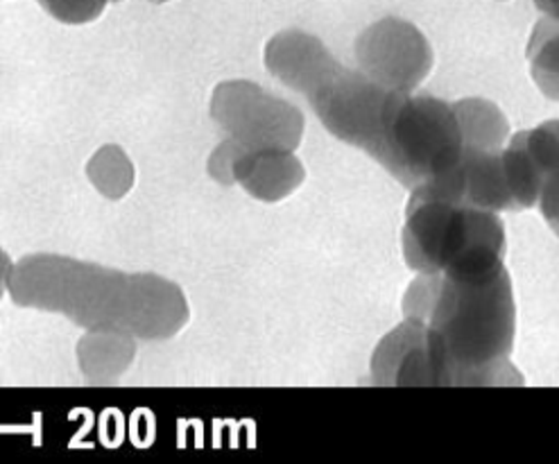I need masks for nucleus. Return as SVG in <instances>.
Instances as JSON below:
<instances>
[{
    "instance_id": "19",
    "label": "nucleus",
    "mask_w": 559,
    "mask_h": 464,
    "mask_svg": "<svg viewBox=\"0 0 559 464\" xmlns=\"http://www.w3.org/2000/svg\"><path fill=\"white\" fill-rule=\"evenodd\" d=\"M150 3H168V0H150Z\"/></svg>"
},
{
    "instance_id": "16",
    "label": "nucleus",
    "mask_w": 559,
    "mask_h": 464,
    "mask_svg": "<svg viewBox=\"0 0 559 464\" xmlns=\"http://www.w3.org/2000/svg\"><path fill=\"white\" fill-rule=\"evenodd\" d=\"M539 209L544 213L546 223L550 225V229L559 236V175L550 177L544 189H542V195H539Z\"/></svg>"
},
{
    "instance_id": "20",
    "label": "nucleus",
    "mask_w": 559,
    "mask_h": 464,
    "mask_svg": "<svg viewBox=\"0 0 559 464\" xmlns=\"http://www.w3.org/2000/svg\"><path fill=\"white\" fill-rule=\"evenodd\" d=\"M109 3H122V0H109Z\"/></svg>"
},
{
    "instance_id": "3",
    "label": "nucleus",
    "mask_w": 559,
    "mask_h": 464,
    "mask_svg": "<svg viewBox=\"0 0 559 464\" xmlns=\"http://www.w3.org/2000/svg\"><path fill=\"white\" fill-rule=\"evenodd\" d=\"M506 227L493 211L413 189L403 227V259L417 272L476 276L506 267Z\"/></svg>"
},
{
    "instance_id": "15",
    "label": "nucleus",
    "mask_w": 559,
    "mask_h": 464,
    "mask_svg": "<svg viewBox=\"0 0 559 464\" xmlns=\"http://www.w3.org/2000/svg\"><path fill=\"white\" fill-rule=\"evenodd\" d=\"M39 5L59 23L84 25L100 19L109 0H39Z\"/></svg>"
},
{
    "instance_id": "2",
    "label": "nucleus",
    "mask_w": 559,
    "mask_h": 464,
    "mask_svg": "<svg viewBox=\"0 0 559 464\" xmlns=\"http://www.w3.org/2000/svg\"><path fill=\"white\" fill-rule=\"evenodd\" d=\"M403 313L426 324L440 385H523L510 362L516 306L506 267L476 276L421 272Z\"/></svg>"
},
{
    "instance_id": "1",
    "label": "nucleus",
    "mask_w": 559,
    "mask_h": 464,
    "mask_svg": "<svg viewBox=\"0 0 559 464\" xmlns=\"http://www.w3.org/2000/svg\"><path fill=\"white\" fill-rule=\"evenodd\" d=\"M8 293L21 308L59 313L73 324L120 329L145 343L175 337L191 311L181 288L152 272H120L61 254H27L14 263Z\"/></svg>"
},
{
    "instance_id": "5",
    "label": "nucleus",
    "mask_w": 559,
    "mask_h": 464,
    "mask_svg": "<svg viewBox=\"0 0 559 464\" xmlns=\"http://www.w3.org/2000/svg\"><path fill=\"white\" fill-rule=\"evenodd\" d=\"M304 96L335 139L365 150L369 157H379L394 98L392 88L381 86L362 71H349L333 59L306 86Z\"/></svg>"
},
{
    "instance_id": "8",
    "label": "nucleus",
    "mask_w": 559,
    "mask_h": 464,
    "mask_svg": "<svg viewBox=\"0 0 559 464\" xmlns=\"http://www.w3.org/2000/svg\"><path fill=\"white\" fill-rule=\"evenodd\" d=\"M371 379L377 385L440 388V369L424 322L406 318V322L381 340L371 356Z\"/></svg>"
},
{
    "instance_id": "11",
    "label": "nucleus",
    "mask_w": 559,
    "mask_h": 464,
    "mask_svg": "<svg viewBox=\"0 0 559 464\" xmlns=\"http://www.w3.org/2000/svg\"><path fill=\"white\" fill-rule=\"evenodd\" d=\"M136 337L120 329H93L78 345L80 369L91 385L118 381L134 362Z\"/></svg>"
},
{
    "instance_id": "13",
    "label": "nucleus",
    "mask_w": 559,
    "mask_h": 464,
    "mask_svg": "<svg viewBox=\"0 0 559 464\" xmlns=\"http://www.w3.org/2000/svg\"><path fill=\"white\" fill-rule=\"evenodd\" d=\"M531 73L542 93L559 103V21L542 19L527 44Z\"/></svg>"
},
{
    "instance_id": "12",
    "label": "nucleus",
    "mask_w": 559,
    "mask_h": 464,
    "mask_svg": "<svg viewBox=\"0 0 559 464\" xmlns=\"http://www.w3.org/2000/svg\"><path fill=\"white\" fill-rule=\"evenodd\" d=\"M460 122L464 150H499L503 147L510 126L506 114L487 100H460L453 105Z\"/></svg>"
},
{
    "instance_id": "17",
    "label": "nucleus",
    "mask_w": 559,
    "mask_h": 464,
    "mask_svg": "<svg viewBox=\"0 0 559 464\" xmlns=\"http://www.w3.org/2000/svg\"><path fill=\"white\" fill-rule=\"evenodd\" d=\"M12 259L8 257V252L0 247V299L8 293V284H10V274H12Z\"/></svg>"
},
{
    "instance_id": "6",
    "label": "nucleus",
    "mask_w": 559,
    "mask_h": 464,
    "mask_svg": "<svg viewBox=\"0 0 559 464\" xmlns=\"http://www.w3.org/2000/svg\"><path fill=\"white\" fill-rule=\"evenodd\" d=\"M211 116L245 150H295L301 143V111L286 100L270 96L254 82L236 80L217 84L211 98Z\"/></svg>"
},
{
    "instance_id": "14",
    "label": "nucleus",
    "mask_w": 559,
    "mask_h": 464,
    "mask_svg": "<svg viewBox=\"0 0 559 464\" xmlns=\"http://www.w3.org/2000/svg\"><path fill=\"white\" fill-rule=\"evenodd\" d=\"M86 175L91 183L100 191V195L109 200L126 198L132 191L136 179L130 157L118 145H105L93 154L86 166Z\"/></svg>"
},
{
    "instance_id": "7",
    "label": "nucleus",
    "mask_w": 559,
    "mask_h": 464,
    "mask_svg": "<svg viewBox=\"0 0 559 464\" xmlns=\"http://www.w3.org/2000/svg\"><path fill=\"white\" fill-rule=\"evenodd\" d=\"M360 71L392 91H413L432 69V50L419 29L401 19H383L358 37Z\"/></svg>"
},
{
    "instance_id": "4",
    "label": "nucleus",
    "mask_w": 559,
    "mask_h": 464,
    "mask_svg": "<svg viewBox=\"0 0 559 464\" xmlns=\"http://www.w3.org/2000/svg\"><path fill=\"white\" fill-rule=\"evenodd\" d=\"M453 105L432 96L394 91L377 162L408 189L453 170L462 157Z\"/></svg>"
},
{
    "instance_id": "10",
    "label": "nucleus",
    "mask_w": 559,
    "mask_h": 464,
    "mask_svg": "<svg viewBox=\"0 0 559 464\" xmlns=\"http://www.w3.org/2000/svg\"><path fill=\"white\" fill-rule=\"evenodd\" d=\"M229 177L231 183H240L252 198L263 202H278L299 189L304 181V166L293 150H245L240 145L231 162Z\"/></svg>"
},
{
    "instance_id": "18",
    "label": "nucleus",
    "mask_w": 559,
    "mask_h": 464,
    "mask_svg": "<svg viewBox=\"0 0 559 464\" xmlns=\"http://www.w3.org/2000/svg\"><path fill=\"white\" fill-rule=\"evenodd\" d=\"M535 5L548 16L559 21V0H535Z\"/></svg>"
},
{
    "instance_id": "9",
    "label": "nucleus",
    "mask_w": 559,
    "mask_h": 464,
    "mask_svg": "<svg viewBox=\"0 0 559 464\" xmlns=\"http://www.w3.org/2000/svg\"><path fill=\"white\" fill-rule=\"evenodd\" d=\"M503 164L516 211L533 209L544 183L559 175V120H546L539 128L510 139Z\"/></svg>"
}]
</instances>
